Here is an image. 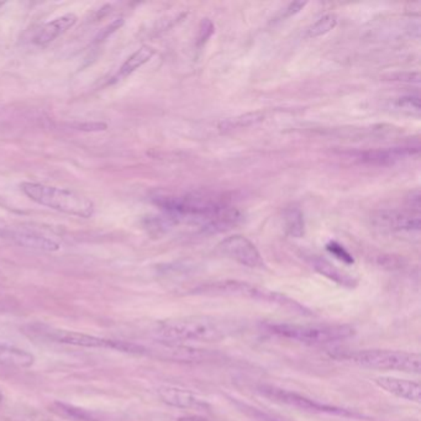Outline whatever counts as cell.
Masks as SVG:
<instances>
[{"label": "cell", "mask_w": 421, "mask_h": 421, "mask_svg": "<svg viewBox=\"0 0 421 421\" xmlns=\"http://www.w3.org/2000/svg\"><path fill=\"white\" fill-rule=\"evenodd\" d=\"M157 204L173 219L201 225L212 232L229 230L241 220L238 209L218 198L199 193L161 196Z\"/></svg>", "instance_id": "cell-1"}, {"label": "cell", "mask_w": 421, "mask_h": 421, "mask_svg": "<svg viewBox=\"0 0 421 421\" xmlns=\"http://www.w3.org/2000/svg\"><path fill=\"white\" fill-rule=\"evenodd\" d=\"M238 321L212 315L178 317L159 323L162 339L173 342H218L240 331Z\"/></svg>", "instance_id": "cell-2"}, {"label": "cell", "mask_w": 421, "mask_h": 421, "mask_svg": "<svg viewBox=\"0 0 421 421\" xmlns=\"http://www.w3.org/2000/svg\"><path fill=\"white\" fill-rule=\"evenodd\" d=\"M329 356L340 362H348L371 369L414 374H419L421 371V356L418 352L398 350H334Z\"/></svg>", "instance_id": "cell-3"}, {"label": "cell", "mask_w": 421, "mask_h": 421, "mask_svg": "<svg viewBox=\"0 0 421 421\" xmlns=\"http://www.w3.org/2000/svg\"><path fill=\"white\" fill-rule=\"evenodd\" d=\"M20 188L32 202L68 215L89 219L95 210L89 198L74 190L37 182H24Z\"/></svg>", "instance_id": "cell-4"}, {"label": "cell", "mask_w": 421, "mask_h": 421, "mask_svg": "<svg viewBox=\"0 0 421 421\" xmlns=\"http://www.w3.org/2000/svg\"><path fill=\"white\" fill-rule=\"evenodd\" d=\"M266 329L271 334L306 345H329L345 341L356 334L346 323H269Z\"/></svg>", "instance_id": "cell-5"}, {"label": "cell", "mask_w": 421, "mask_h": 421, "mask_svg": "<svg viewBox=\"0 0 421 421\" xmlns=\"http://www.w3.org/2000/svg\"><path fill=\"white\" fill-rule=\"evenodd\" d=\"M256 391L262 396L263 398L269 399L271 402H275L277 404L282 405H287L292 407L295 409L304 410L309 413H315V414H328V416H340V418H348V419H367V416L361 414L359 411L354 410L345 409L340 408L336 405H330V404L320 403L317 400L310 399L298 394L295 391H287V389H282L275 385H261L256 388Z\"/></svg>", "instance_id": "cell-6"}, {"label": "cell", "mask_w": 421, "mask_h": 421, "mask_svg": "<svg viewBox=\"0 0 421 421\" xmlns=\"http://www.w3.org/2000/svg\"><path fill=\"white\" fill-rule=\"evenodd\" d=\"M43 337L49 339L51 341L58 343H66L72 346H80L88 348H109L115 350L119 352L131 354H146V348L142 345H137L134 342L117 341V340H109L103 337L69 331V330L46 329L41 330Z\"/></svg>", "instance_id": "cell-7"}, {"label": "cell", "mask_w": 421, "mask_h": 421, "mask_svg": "<svg viewBox=\"0 0 421 421\" xmlns=\"http://www.w3.org/2000/svg\"><path fill=\"white\" fill-rule=\"evenodd\" d=\"M218 249L224 256L229 257L246 267L262 269L264 266V261L256 246L252 244L249 238L241 235H234L225 238L220 242Z\"/></svg>", "instance_id": "cell-8"}, {"label": "cell", "mask_w": 421, "mask_h": 421, "mask_svg": "<svg viewBox=\"0 0 421 421\" xmlns=\"http://www.w3.org/2000/svg\"><path fill=\"white\" fill-rule=\"evenodd\" d=\"M374 225L385 231H419L420 230V214L416 212H399V210H380L372 216Z\"/></svg>", "instance_id": "cell-9"}, {"label": "cell", "mask_w": 421, "mask_h": 421, "mask_svg": "<svg viewBox=\"0 0 421 421\" xmlns=\"http://www.w3.org/2000/svg\"><path fill=\"white\" fill-rule=\"evenodd\" d=\"M374 383L394 397L400 398L411 403H420L421 387L419 382L410 379L396 378L389 376H380L374 378Z\"/></svg>", "instance_id": "cell-10"}, {"label": "cell", "mask_w": 421, "mask_h": 421, "mask_svg": "<svg viewBox=\"0 0 421 421\" xmlns=\"http://www.w3.org/2000/svg\"><path fill=\"white\" fill-rule=\"evenodd\" d=\"M159 397L163 403L179 409H205L208 404L193 391L176 387H162L159 389Z\"/></svg>", "instance_id": "cell-11"}, {"label": "cell", "mask_w": 421, "mask_h": 421, "mask_svg": "<svg viewBox=\"0 0 421 421\" xmlns=\"http://www.w3.org/2000/svg\"><path fill=\"white\" fill-rule=\"evenodd\" d=\"M77 21H78L77 15H74L72 12L54 19L43 25V27L38 30L36 36L34 38V43L36 45H41V46L52 43L57 37L61 36L69 29H72L74 25L77 24Z\"/></svg>", "instance_id": "cell-12"}, {"label": "cell", "mask_w": 421, "mask_h": 421, "mask_svg": "<svg viewBox=\"0 0 421 421\" xmlns=\"http://www.w3.org/2000/svg\"><path fill=\"white\" fill-rule=\"evenodd\" d=\"M309 262L317 273L323 275V277L329 278L330 281L335 282L342 287L354 288L357 284V281L354 280L352 275L345 273L343 271L337 269L336 266L330 263L329 261H326L323 257L310 256L309 257Z\"/></svg>", "instance_id": "cell-13"}, {"label": "cell", "mask_w": 421, "mask_h": 421, "mask_svg": "<svg viewBox=\"0 0 421 421\" xmlns=\"http://www.w3.org/2000/svg\"><path fill=\"white\" fill-rule=\"evenodd\" d=\"M155 54L156 51L151 46H147V45L141 46L140 49H136L134 54L122 63V67L119 68V71L111 78L113 80L110 83H116L119 80H125L130 74L134 73L135 71H137L144 65H146L147 62L152 58Z\"/></svg>", "instance_id": "cell-14"}, {"label": "cell", "mask_w": 421, "mask_h": 421, "mask_svg": "<svg viewBox=\"0 0 421 421\" xmlns=\"http://www.w3.org/2000/svg\"><path fill=\"white\" fill-rule=\"evenodd\" d=\"M12 236V240L16 244L27 247V249L55 252V251L60 250L61 247L55 240L43 236L40 234H35V232H14Z\"/></svg>", "instance_id": "cell-15"}, {"label": "cell", "mask_w": 421, "mask_h": 421, "mask_svg": "<svg viewBox=\"0 0 421 421\" xmlns=\"http://www.w3.org/2000/svg\"><path fill=\"white\" fill-rule=\"evenodd\" d=\"M35 362L34 354L5 343H0V365L18 368H29Z\"/></svg>", "instance_id": "cell-16"}, {"label": "cell", "mask_w": 421, "mask_h": 421, "mask_svg": "<svg viewBox=\"0 0 421 421\" xmlns=\"http://www.w3.org/2000/svg\"><path fill=\"white\" fill-rule=\"evenodd\" d=\"M414 150L402 147V148H391V150H377V151H367L361 155V159L365 162L372 165H389L396 161H400L404 157L413 156Z\"/></svg>", "instance_id": "cell-17"}, {"label": "cell", "mask_w": 421, "mask_h": 421, "mask_svg": "<svg viewBox=\"0 0 421 421\" xmlns=\"http://www.w3.org/2000/svg\"><path fill=\"white\" fill-rule=\"evenodd\" d=\"M283 224L289 236L299 238L306 234L304 215L298 208H288L283 214Z\"/></svg>", "instance_id": "cell-18"}, {"label": "cell", "mask_w": 421, "mask_h": 421, "mask_svg": "<svg viewBox=\"0 0 421 421\" xmlns=\"http://www.w3.org/2000/svg\"><path fill=\"white\" fill-rule=\"evenodd\" d=\"M51 410L57 414L58 416H62L67 420L74 421H95L91 413H88L87 410L76 408L73 405L69 404L61 403V402H55L51 407Z\"/></svg>", "instance_id": "cell-19"}, {"label": "cell", "mask_w": 421, "mask_h": 421, "mask_svg": "<svg viewBox=\"0 0 421 421\" xmlns=\"http://www.w3.org/2000/svg\"><path fill=\"white\" fill-rule=\"evenodd\" d=\"M264 114L261 111H255V113H249L244 115L236 116L227 119L225 122H221L220 128L221 130H234V128H244L256 125L258 122H263Z\"/></svg>", "instance_id": "cell-20"}, {"label": "cell", "mask_w": 421, "mask_h": 421, "mask_svg": "<svg viewBox=\"0 0 421 421\" xmlns=\"http://www.w3.org/2000/svg\"><path fill=\"white\" fill-rule=\"evenodd\" d=\"M337 25V18L332 14L325 15L321 19H319L315 24H312L308 31H306V36L308 37H319L323 36L325 34H328L331 30H334Z\"/></svg>", "instance_id": "cell-21"}, {"label": "cell", "mask_w": 421, "mask_h": 421, "mask_svg": "<svg viewBox=\"0 0 421 421\" xmlns=\"http://www.w3.org/2000/svg\"><path fill=\"white\" fill-rule=\"evenodd\" d=\"M397 106L404 113H408L410 115H419L420 114L421 105L419 97H403L398 99Z\"/></svg>", "instance_id": "cell-22"}, {"label": "cell", "mask_w": 421, "mask_h": 421, "mask_svg": "<svg viewBox=\"0 0 421 421\" xmlns=\"http://www.w3.org/2000/svg\"><path fill=\"white\" fill-rule=\"evenodd\" d=\"M326 250L329 251L331 255L340 260L346 264H354V260L352 255L348 252L342 244L336 242V241H330L329 244H326Z\"/></svg>", "instance_id": "cell-23"}, {"label": "cell", "mask_w": 421, "mask_h": 421, "mask_svg": "<svg viewBox=\"0 0 421 421\" xmlns=\"http://www.w3.org/2000/svg\"><path fill=\"white\" fill-rule=\"evenodd\" d=\"M214 24L209 20V19H203L202 23H201V27H199V35H198V43L203 45V43H207L210 36L213 35Z\"/></svg>", "instance_id": "cell-24"}, {"label": "cell", "mask_w": 421, "mask_h": 421, "mask_svg": "<svg viewBox=\"0 0 421 421\" xmlns=\"http://www.w3.org/2000/svg\"><path fill=\"white\" fill-rule=\"evenodd\" d=\"M106 124L104 122H84V124H80L78 125V128L82 131H102V130H106Z\"/></svg>", "instance_id": "cell-25"}, {"label": "cell", "mask_w": 421, "mask_h": 421, "mask_svg": "<svg viewBox=\"0 0 421 421\" xmlns=\"http://www.w3.org/2000/svg\"><path fill=\"white\" fill-rule=\"evenodd\" d=\"M306 5V3H301V1H294L292 4H289L287 9H286V15L287 16H291V15H294V14H297V12H299L304 6Z\"/></svg>", "instance_id": "cell-26"}, {"label": "cell", "mask_w": 421, "mask_h": 421, "mask_svg": "<svg viewBox=\"0 0 421 421\" xmlns=\"http://www.w3.org/2000/svg\"><path fill=\"white\" fill-rule=\"evenodd\" d=\"M409 205L411 208L416 209V213L419 214V210H420V193H419V190H416L414 193H411L409 198Z\"/></svg>", "instance_id": "cell-27"}, {"label": "cell", "mask_w": 421, "mask_h": 421, "mask_svg": "<svg viewBox=\"0 0 421 421\" xmlns=\"http://www.w3.org/2000/svg\"><path fill=\"white\" fill-rule=\"evenodd\" d=\"M178 421H209L204 418H198V416H184V418H179Z\"/></svg>", "instance_id": "cell-28"}, {"label": "cell", "mask_w": 421, "mask_h": 421, "mask_svg": "<svg viewBox=\"0 0 421 421\" xmlns=\"http://www.w3.org/2000/svg\"><path fill=\"white\" fill-rule=\"evenodd\" d=\"M252 413H255V416H256L258 420L261 421H278L275 420V419H272V418H269V416H263L261 413H258V411H252Z\"/></svg>", "instance_id": "cell-29"}, {"label": "cell", "mask_w": 421, "mask_h": 421, "mask_svg": "<svg viewBox=\"0 0 421 421\" xmlns=\"http://www.w3.org/2000/svg\"><path fill=\"white\" fill-rule=\"evenodd\" d=\"M1 399H3V396H1V393H0V402H1Z\"/></svg>", "instance_id": "cell-30"}]
</instances>
